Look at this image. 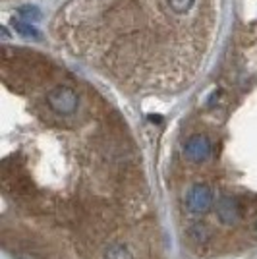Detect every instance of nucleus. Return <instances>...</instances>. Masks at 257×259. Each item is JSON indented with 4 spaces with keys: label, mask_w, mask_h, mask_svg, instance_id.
Returning a JSON list of instances; mask_svg holds the SVG:
<instances>
[{
    "label": "nucleus",
    "mask_w": 257,
    "mask_h": 259,
    "mask_svg": "<svg viewBox=\"0 0 257 259\" xmlns=\"http://www.w3.org/2000/svg\"><path fill=\"white\" fill-rule=\"evenodd\" d=\"M47 105L49 108L60 114V116H70L74 114L79 107V97L72 87L68 85H56L47 93Z\"/></svg>",
    "instance_id": "nucleus-1"
},
{
    "label": "nucleus",
    "mask_w": 257,
    "mask_h": 259,
    "mask_svg": "<svg viewBox=\"0 0 257 259\" xmlns=\"http://www.w3.org/2000/svg\"><path fill=\"white\" fill-rule=\"evenodd\" d=\"M184 155L193 162L207 161L211 155V141L207 140L203 134H193L184 145Z\"/></svg>",
    "instance_id": "nucleus-2"
},
{
    "label": "nucleus",
    "mask_w": 257,
    "mask_h": 259,
    "mask_svg": "<svg viewBox=\"0 0 257 259\" xmlns=\"http://www.w3.org/2000/svg\"><path fill=\"white\" fill-rule=\"evenodd\" d=\"M213 205V194L205 184H195L188 194V207L193 213H205Z\"/></svg>",
    "instance_id": "nucleus-3"
},
{
    "label": "nucleus",
    "mask_w": 257,
    "mask_h": 259,
    "mask_svg": "<svg viewBox=\"0 0 257 259\" xmlns=\"http://www.w3.org/2000/svg\"><path fill=\"white\" fill-rule=\"evenodd\" d=\"M217 215L219 219L225 223V225H232L240 219V213H238V205L232 197H223L219 203H217Z\"/></svg>",
    "instance_id": "nucleus-4"
},
{
    "label": "nucleus",
    "mask_w": 257,
    "mask_h": 259,
    "mask_svg": "<svg viewBox=\"0 0 257 259\" xmlns=\"http://www.w3.org/2000/svg\"><path fill=\"white\" fill-rule=\"evenodd\" d=\"M14 29H16V33H20L22 37H27V39H39L41 37L39 29L35 25H31L29 22H25V20L14 22Z\"/></svg>",
    "instance_id": "nucleus-5"
},
{
    "label": "nucleus",
    "mask_w": 257,
    "mask_h": 259,
    "mask_svg": "<svg viewBox=\"0 0 257 259\" xmlns=\"http://www.w3.org/2000/svg\"><path fill=\"white\" fill-rule=\"evenodd\" d=\"M18 14L22 16L25 22H29V23L41 20V10H39L37 6H31V4H23V6H20Z\"/></svg>",
    "instance_id": "nucleus-6"
},
{
    "label": "nucleus",
    "mask_w": 257,
    "mask_h": 259,
    "mask_svg": "<svg viewBox=\"0 0 257 259\" xmlns=\"http://www.w3.org/2000/svg\"><path fill=\"white\" fill-rule=\"evenodd\" d=\"M103 259H134V255L130 253V249L126 246L118 244V246H112V248L108 249L107 255Z\"/></svg>",
    "instance_id": "nucleus-7"
},
{
    "label": "nucleus",
    "mask_w": 257,
    "mask_h": 259,
    "mask_svg": "<svg viewBox=\"0 0 257 259\" xmlns=\"http://www.w3.org/2000/svg\"><path fill=\"white\" fill-rule=\"evenodd\" d=\"M195 0H168V6H170L172 12L176 14H186L193 6Z\"/></svg>",
    "instance_id": "nucleus-8"
}]
</instances>
